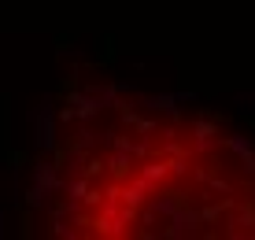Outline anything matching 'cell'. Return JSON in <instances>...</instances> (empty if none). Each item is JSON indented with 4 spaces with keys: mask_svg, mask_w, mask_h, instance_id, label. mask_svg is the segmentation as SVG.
Returning <instances> with one entry per match:
<instances>
[{
    "mask_svg": "<svg viewBox=\"0 0 255 240\" xmlns=\"http://www.w3.org/2000/svg\"><path fill=\"white\" fill-rule=\"evenodd\" d=\"M192 133H196V140H200V144H207L211 137H218V122L211 119V115H200V119L192 122Z\"/></svg>",
    "mask_w": 255,
    "mask_h": 240,
    "instance_id": "obj_1",
    "label": "cell"
},
{
    "mask_svg": "<svg viewBox=\"0 0 255 240\" xmlns=\"http://www.w3.org/2000/svg\"><path fill=\"white\" fill-rule=\"evenodd\" d=\"M152 108H155V111H170V115H178V96H155Z\"/></svg>",
    "mask_w": 255,
    "mask_h": 240,
    "instance_id": "obj_2",
    "label": "cell"
},
{
    "mask_svg": "<svg viewBox=\"0 0 255 240\" xmlns=\"http://www.w3.org/2000/svg\"><path fill=\"white\" fill-rule=\"evenodd\" d=\"M108 166H111V177H115V181H122V177L129 174V159H122V155H119V159H111Z\"/></svg>",
    "mask_w": 255,
    "mask_h": 240,
    "instance_id": "obj_3",
    "label": "cell"
},
{
    "mask_svg": "<svg viewBox=\"0 0 255 240\" xmlns=\"http://www.w3.org/2000/svg\"><path fill=\"white\" fill-rule=\"evenodd\" d=\"M100 63H115V37L100 41Z\"/></svg>",
    "mask_w": 255,
    "mask_h": 240,
    "instance_id": "obj_4",
    "label": "cell"
},
{
    "mask_svg": "<svg viewBox=\"0 0 255 240\" xmlns=\"http://www.w3.org/2000/svg\"><path fill=\"white\" fill-rule=\"evenodd\" d=\"M237 226L255 229V203H244V211H241V218H237Z\"/></svg>",
    "mask_w": 255,
    "mask_h": 240,
    "instance_id": "obj_5",
    "label": "cell"
},
{
    "mask_svg": "<svg viewBox=\"0 0 255 240\" xmlns=\"http://www.w3.org/2000/svg\"><path fill=\"white\" fill-rule=\"evenodd\" d=\"M96 174H104V163L100 159H89V163H85V177H96Z\"/></svg>",
    "mask_w": 255,
    "mask_h": 240,
    "instance_id": "obj_6",
    "label": "cell"
},
{
    "mask_svg": "<svg viewBox=\"0 0 255 240\" xmlns=\"http://www.w3.org/2000/svg\"><path fill=\"white\" fill-rule=\"evenodd\" d=\"M252 126H255V115H252Z\"/></svg>",
    "mask_w": 255,
    "mask_h": 240,
    "instance_id": "obj_7",
    "label": "cell"
}]
</instances>
